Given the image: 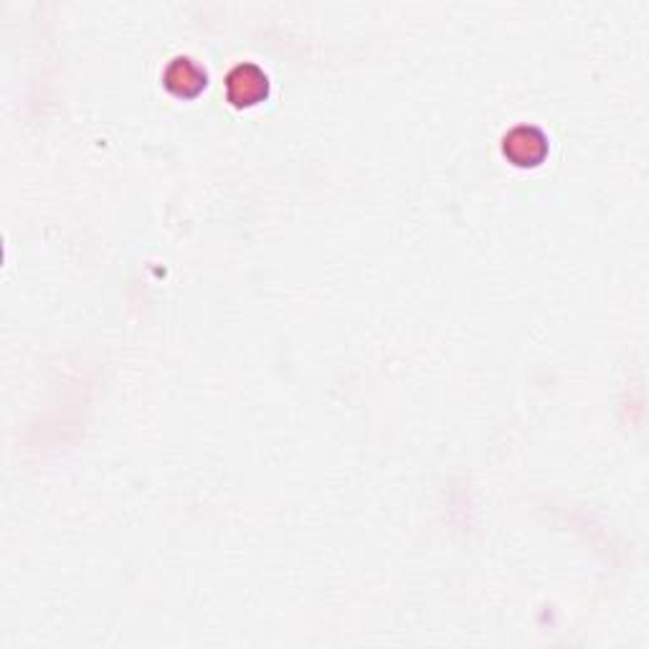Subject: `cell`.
<instances>
[{
  "label": "cell",
  "instance_id": "obj_1",
  "mask_svg": "<svg viewBox=\"0 0 649 649\" xmlns=\"http://www.w3.org/2000/svg\"><path fill=\"white\" fill-rule=\"evenodd\" d=\"M503 153L517 168H535V165L546 161L548 137L530 125L513 127L503 140Z\"/></svg>",
  "mask_w": 649,
  "mask_h": 649
},
{
  "label": "cell",
  "instance_id": "obj_2",
  "mask_svg": "<svg viewBox=\"0 0 649 649\" xmlns=\"http://www.w3.org/2000/svg\"><path fill=\"white\" fill-rule=\"evenodd\" d=\"M269 94V79L257 64H239L226 76V96L234 107H254Z\"/></svg>",
  "mask_w": 649,
  "mask_h": 649
},
{
  "label": "cell",
  "instance_id": "obj_3",
  "mask_svg": "<svg viewBox=\"0 0 649 649\" xmlns=\"http://www.w3.org/2000/svg\"><path fill=\"white\" fill-rule=\"evenodd\" d=\"M163 82H165V86H168L171 94L183 96V100H190V96L204 92L206 72L193 59L178 56V59L171 61L168 69H165Z\"/></svg>",
  "mask_w": 649,
  "mask_h": 649
}]
</instances>
